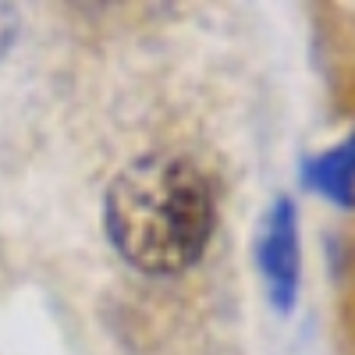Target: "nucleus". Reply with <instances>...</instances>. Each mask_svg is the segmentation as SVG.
<instances>
[{"mask_svg":"<svg viewBox=\"0 0 355 355\" xmlns=\"http://www.w3.org/2000/svg\"><path fill=\"white\" fill-rule=\"evenodd\" d=\"M302 182L306 189L320 192L338 206H355V132L331 146L327 153H316L302 160Z\"/></svg>","mask_w":355,"mask_h":355,"instance_id":"3","label":"nucleus"},{"mask_svg":"<svg viewBox=\"0 0 355 355\" xmlns=\"http://www.w3.org/2000/svg\"><path fill=\"white\" fill-rule=\"evenodd\" d=\"M252 259L263 281V291L270 299L274 313L288 316L299 299L302 281V245H299V214L291 196H274L263 210L259 227L252 234Z\"/></svg>","mask_w":355,"mask_h":355,"instance_id":"2","label":"nucleus"},{"mask_svg":"<svg viewBox=\"0 0 355 355\" xmlns=\"http://www.w3.org/2000/svg\"><path fill=\"white\" fill-rule=\"evenodd\" d=\"M18 25H21L18 8H15V4H0V61H4L8 50L15 46V40H18Z\"/></svg>","mask_w":355,"mask_h":355,"instance_id":"4","label":"nucleus"},{"mask_svg":"<svg viewBox=\"0 0 355 355\" xmlns=\"http://www.w3.org/2000/svg\"><path fill=\"white\" fill-rule=\"evenodd\" d=\"M107 239L128 266L171 277L196 266L217 227V189L185 153H146L103 196Z\"/></svg>","mask_w":355,"mask_h":355,"instance_id":"1","label":"nucleus"}]
</instances>
